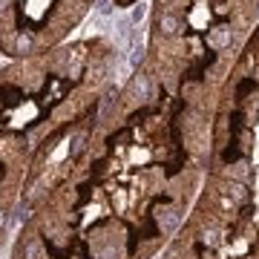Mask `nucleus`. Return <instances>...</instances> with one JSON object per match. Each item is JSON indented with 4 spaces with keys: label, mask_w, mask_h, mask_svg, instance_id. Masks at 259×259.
Segmentation results:
<instances>
[{
    "label": "nucleus",
    "mask_w": 259,
    "mask_h": 259,
    "mask_svg": "<svg viewBox=\"0 0 259 259\" xmlns=\"http://www.w3.org/2000/svg\"><path fill=\"white\" fill-rule=\"evenodd\" d=\"M158 29H161L164 35H176V29H179V20L173 18V15H161V18H158Z\"/></svg>",
    "instance_id": "obj_1"
},
{
    "label": "nucleus",
    "mask_w": 259,
    "mask_h": 259,
    "mask_svg": "<svg viewBox=\"0 0 259 259\" xmlns=\"http://www.w3.org/2000/svg\"><path fill=\"white\" fill-rule=\"evenodd\" d=\"M98 12H101V15H110L112 3H110V0H98Z\"/></svg>",
    "instance_id": "obj_4"
},
{
    "label": "nucleus",
    "mask_w": 259,
    "mask_h": 259,
    "mask_svg": "<svg viewBox=\"0 0 259 259\" xmlns=\"http://www.w3.org/2000/svg\"><path fill=\"white\" fill-rule=\"evenodd\" d=\"M144 18V6H136V9H133V20H141Z\"/></svg>",
    "instance_id": "obj_5"
},
{
    "label": "nucleus",
    "mask_w": 259,
    "mask_h": 259,
    "mask_svg": "<svg viewBox=\"0 0 259 259\" xmlns=\"http://www.w3.org/2000/svg\"><path fill=\"white\" fill-rule=\"evenodd\" d=\"M133 87H136V93H139L141 101H147V98H150V81H147V75H139Z\"/></svg>",
    "instance_id": "obj_2"
},
{
    "label": "nucleus",
    "mask_w": 259,
    "mask_h": 259,
    "mask_svg": "<svg viewBox=\"0 0 259 259\" xmlns=\"http://www.w3.org/2000/svg\"><path fill=\"white\" fill-rule=\"evenodd\" d=\"M15 49H18V52H29V49H32V37H29V35H18Z\"/></svg>",
    "instance_id": "obj_3"
},
{
    "label": "nucleus",
    "mask_w": 259,
    "mask_h": 259,
    "mask_svg": "<svg viewBox=\"0 0 259 259\" xmlns=\"http://www.w3.org/2000/svg\"><path fill=\"white\" fill-rule=\"evenodd\" d=\"M158 3H170V0H158Z\"/></svg>",
    "instance_id": "obj_6"
}]
</instances>
